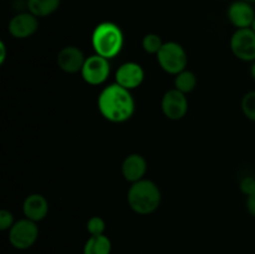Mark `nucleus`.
Segmentation results:
<instances>
[{
  "label": "nucleus",
  "instance_id": "6e6552de",
  "mask_svg": "<svg viewBox=\"0 0 255 254\" xmlns=\"http://www.w3.org/2000/svg\"><path fill=\"white\" fill-rule=\"evenodd\" d=\"M161 109L168 120L178 121L183 119L188 112V100H187L186 94L176 89L168 90L162 97Z\"/></svg>",
  "mask_w": 255,
  "mask_h": 254
},
{
  "label": "nucleus",
  "instance_id": "2eb2a0df",
  "mask_svg": "<svg viewBox=\"0 0 255 254\" xmlns=\"http://www.w3.org/2000/svg\"><path fill=\"white\" fill-rule=\"evenodd\" d=\"M61 0H26V6L31 14L37 17H45L54 14L60 7Z\"/></svg>",
  "mask_w": 255,
  "mask_h": 254
},
{
  "label": "nucleus",
  "instance_id": "f257e3e1",
  "mask_svg": "<svg viewBox=\"0 0 255 254\" xmlns=\"http://www.w3.org/2000/svg\"><path fill=\"white\" fill-rule=\"evenodd\" d=\"M100 114L107 121L114 124L126 122L133 116L136 104L131 91L119 84L104 87L97 99Z\"/></svg>",
  "mask_w": 255,
  "mask_h": 254
},
{
  "label": "nucleus",
  "instance_id": "aec40b11",
  "mask_svg": "<svg viewBox=\"0 0 255 254\" xmlns=\"http://www.w3.org/2000/svg\"><path fill=\"white\" fill-rule=\"evenodd\" d=\"M87 232H89L91 236H102L105 233V229H106V222L104 221L102 217L95 216L87 221L86 224Z\"/></svg>",
  "mask_w": 255,
  "mask_h": 254
},
{
  "label": "nucleus",
  "instance_id": "ddd939ff",
  "mask_svg": "<svg viewBox=\"0 0 255 254\" xmlns=\"http://www.w3.org/2000/svg\"><path fill=\"white\" fill-rule=\"evenodd\" d=\"M121 172L127 182H138L143 179L147 172V162L144 157L139 153H131L124 159Z\"/></svg>",
  "mask_w": 255,
  "mask_h": 254
},
{
  "label": "nucleus",
  "instance_id": "f8f14e48",
  "mask_svg": "<svg viewBox=\"0 0 255 254\" xmlns=\"http://www.w3.org/2000/svg\"><path fill=\"white\" fill-rule=\"evenodd\" d=\"M255 17V11L251 2L246 0L234 1L228 9V19L237 29L251 27Z\"/></svg>",
  "mask_w": 255,
  "mask_h": 254
},
{
  "label": "nucleus",
  "instance_id": "b1692460",
  "mask_svg": "<svg viewBox=\"0 0 255 254\" xmlns=\"http://www.w3.org/2000/svg\"><path fill=\"white\" fill-rule=\"evenodd\" d=\"M0 65H2L5 62V59H6V45H5L4 41H0Z\"/></svg>",
  "mask_w": 255,
  "mask_h": 254
},
{
  "label": "nucleus",
  "instance_id": "9b49d317",
  "mask_svg": "<svg viewBox=\"0 0 255 254\" xmlns=\"http://www.w3.org/2000/svg\"><path fill=\"white\" fill-rule=\"evenodd\" d=\"M115 80H116V84L121 85L122 87L131 91V90L141 86L144 80V71L141 65L137 62H125L117 69L116 74H115Z\"/></svg>",
  "mask_w": 255,
  "mask_h": 254
},
{
  "label": "nucleus",
  "instance_id": "20e7f679",
  "mask_svg": "<svg viewBox=\"0 0 255 254\" xmlns=\"http://www.w3.org/2000/svg\"><path fill=\"white\" fill-rule=\"evenodd\" d=\"M156 56L161 69L167 74L174 75V76L186 70L187 64H188L186 50L176 41L164 42Z\"/></svg>",
  "mask_w": 255,
  "mask_h": 254
},
{
  "label": "nucleus",
  "instance_id": "4468645a",
  "mask_svg": "<svg viewBox=\"0 0 255 254\" xmlns=\"http://www.w3.org/2000/svg\"><path fill=\"white\" fill-rule=\"evenodd\" d=\"M22 212H24L25 218L37 223L45 219V217L49 213V202L40 193L29 194L22 203Z\"/></svg>",
  "mask_w": 255,
  "mask_h": 254
},
{
  "label": "nucleus",
  "instance_id": "bb28decb",
  "mask_svg": "<svg viewBox=\"0 0 255 254\" xmlns=\"http://www.w3.org/2000/svg\"><path fill=\"white\" fill-rule=\"evenodd\" d=\"M246 1H248V2H255V0H246Z\"/></svg>",
  "mask_w": 255,
  "mask_h": 254
},
{
  "label": "nucleus",
  "instance_id": "f3484780",
  "mask_svg": "<svg viewBox=\"0 0 255 254\" xmlns=\"http://www.w3.org/2000/svg\"><path fill=\"white\" fill-rule=\"evenodd\" d=\"M197 86V76L189 70H183L174 76V89L183 94H189Z\"/></svg>",
  "mask_w": 255,
  "mask_h": 254
},
{
  "label": "nucleus",
  "instance_id": "5701e85b",
  "mask_svg": "<svg viewBox=\"0 0 255 254\" xmlns=\"http://www.w3.org/2000/svg\"><path fill=\"white\" fill-rule=\"evenodd\" d=\"M247 209L252 216L255 217V192L247 197Z\"/></svg>",
  "mask_w": 255,
  "mask_h": 254
},
{
  "label": "nucleus",
  "instance_id": "dca6fc26",
  "mask_svg": "<svg viewBox=\"0 0 255 254\" xmlns=\"http://www.w3.org/2000/svg\"><path fill=\"white\" fill-rule=\"evenodd\" d=\"M112 244L109 237L105 234L102 236H91L84 247V254H110L111 253Z\"/></svg>",
  "mask_w": 255,
  "mask_h": 254
},
{
  "label": "nucleus",
  "instance_id": "0eeeda50",
  "mask_svg": "<svg viewBox=\"0 0 255 254\" xmlns=\"http://www.w3.org/2000/svg\"><path fill=\"white\" fill-rule=\"evenodd\" d=\"M231 50L242 61H255V32L251 27L237 29L231 37Z\"/></svg>",
  "mask_w": 255,
  "mask_h": 254
},
{
  "label": "nucleus",
  "instance_id": "39448f33",
  "mask_svg": "<svg viewBox=\"0 0 255 254\" xmlns=\"http://www.w3.org/2000/svg\"><path fill=\"white\" fill-rule=\"evenodd\" d=\"M39 237V228L36 222L22 218L15 222L9 229V242L14 248L24 251L35 244Z\"/></svg>",
  "mask_w": 255,
  "mask_h": 254
},
{
  "label": "nucleus",
  "instance_id": "393cba45",
  "mask_svg": "<svg viewBox=\"0 0 255 254\" xmlns=\"http://www.w3.org/2000/svg\"><path fill=\"white\" fill-rule=\"evenodd\" d=\"M251 75H252V77L255 80V61H253V64H252V66H251Z\"/></svg>",
  "mask_w": 255,
  "mask_h": 254
},
{
  "label": "nucleus",
  "instance_id": "f03ea898",
  "mask_svg": "<svg viewBox=\"0 0 255 254\" xmlns=\"http://www.w3.org/2000/svg\"><path fill=\"white\" fill-rule=\"evenodd\" d=\"M161 189L151 179L143 178L134 182L127 192L129 208L139 216H148L156 212L161 204Z\"/></svg>",
  "mask_w": 255,
  "mask_h": 254
},
{
  "label": "nucleus",
  "instance_id": "423d86ee",
  "mask_svg": "<svg viewBox=\"0 0 255 254\" xmlns=\"http://www.w3.org/2000/svg\"><path fill=\"white\" fill-rule=\"evenodd\" d=\"M110 72H111V65L109 59L94 54L86 57V61L81 70V76L85 82L92 86H97L102 85L109 79Z\"/></svg>",
  "mask_w": 255,
  "mask_h": 254
},
{
  "label": "nucleus",
  "instance_id": "7ed1b4c3",
  "mask_svg": "<svg viewBox=\"0 0 255 254\" xmlns=\"http://www.w3.org/2000/svg\"><path fill=\"white\" fill-rule=\"evenodd\" d=\"M91 44L95 54L106 59H114L121 52L125 36L121 27L111 21L100 22L91 35Z\"/></svg>",
  "mask_w": 255,
  "mask_h": 254
},
{
  "label": "nucleus",
  "instance_id": "9d476101",
  "mask_svg": "<svg viewBox=\"0 0 255 254\" xmlns=\"http://www.w3.org/2000/svg\"><path fill=\"white\" fill-rule=\"evenodd\" d=\"M85 61H86V57H85L84 51L74 45L62 47L56 57L57 66L66 74L81 72Z\"/></svg>",
  "mask_w": 255,
  "mask_h": 254
},
{
  "label": "nucleus",
  "instance_id": "1a4fd4ad",
  "mask_svg": "<svg viewBox=\"0 0 255 254\" xmlns=\"http://www.w3.org/2000/svg\"><path fill=\"white\" fill-rule=\"evenodd\" d=\"M39 29V17L30 11L19 12L10 19L7 30L15 39H27Z\"/></svg>",
  "mask_w": 255,
  "mask_h": 254
},
{
  "label": "nucleus",
  "instance_id": "6ab92c4d",
  "mask_svg": "<svg viewBox=\"0 0 255 254\" xmlns=\"http://www.w3.org/2000/svg\"><path fill=\"white\" fill-rule=\"evenodd\" d=\"M242 111L247 119L255 122V91L244 95L242 99Z\"/></svg>",
  "mask_w": 255,
  "mask_h": 254
},
{
  "label": "nucleus",
  "instance_id": "412c9836",
  "mask_svg": "<svg viewBox=\"0 0 255 254\" xmlns=\"http://www.w3.org/2000/svg\"><path fill=\"white\" fill-rule=\"evenodd\" d=\"M14 216L7 209H1L0 211V229L1 231H6L14 226Z\"/></svg>",
  "mask_w": 255,
  "mask_h": 254
},
{
  "label": "nucleus",
  "instance_id": "a878e982",
  "mask_svg": "<svg viewBox=\"0 0 255 254\" xmlns=\"http://www.w3.org/2000/svg\"><path fill=\"white\" fill-rule=\"evenodd\" d=\"M251 29H252V30H253V31L255 32V17H254V20H253V24H252Z\"/></svg>",
  "mask_w": 255,
  "mask_h": 254
},
{
  "label": "nucleus",
  "instance_id": "4be33fe9",
  "mask_svg": "<svg viewBox=\"0 0 255 254\" xmlns=\"http://www.w3.org/2000/svg\"><path fill=\"white\" fill-rule=\"evenodd\" d=\"M239 188L241 191L246 194L247 197L251 196L252 193L255 192V177L248 176V177H244L242 178L241 183H239Z\"/></svg>",
  "mask_w": 255,
  "mask_h": 254
},
{
  "label": "nucleus",
  "instance_id": "a211bd4d",
  "mask_svg": "<svg viewBox=\"0 0 255 254\" xmlns=\"http://www.w3.org/2000/svg\"><path fill=\"white\" fill-rule=\"evenodd\" d=\"M164 42L162 41L161 36L154 32H149V34L144 35L142 39V49L151 55H157L161 47L163 46Z\"/></svg>",
  "mask_w": 255,
  "mask_h": 254
}]
</instances>
